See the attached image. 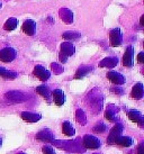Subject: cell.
<instances>
[{
    "label": "cell",
    "instance_id": "6da1fadb",
    "mask_svg": "<svg viewBox=\"0 0 144 154\" xmlns=\"http://www.w3.org/2000/svg\"><path fill=\"white\" fill-rule=\"evenodd\" d=\"M16 55H17V53L13 47H5L0 51V61L5 62V63H9L15 60Z\"/></svg>",
    "mask_w": 144,
    "mask_h": 154
},
{
    "label": "cell",
    "instance_id": "7a4b0ae2",
    "mask_svg": "<svg viewBox=\"0 0 144 154\" xmlns=\"http://www.w3.org/2000/svg\"><path fill=\"white\" fill-rule=\"evenodd\" d=\"M74 51H76V48L73 46V44L70 43V42H65V43L62 44L61 45V55H60L61 62H65L68 56H71L74 54Z\"/></svg>",
    "mask_w": 144,
    "mask_h": 154
},
{
    "label": "cell",
    "instance_id": "3957f363",
    "mask_svg": "<svg viewBox=\"0 0 144 154\" xmlns=\"http://www.w3.org/2000/svg\"><path fill=\"white\" fill-rule=\"evenodd\" d=\"M100 141H99V138L96 136H93V135H89V134H87L85 135L83 137V145L86 146V149H90V150H96L98 149L99 146H100Z\"/></svg>",
    "mask_w": 144,
    "mask_h": 154
},
{
    "label": "cell",
    "instance_id": "277c9868",
    "mask_svg": "<svg viewBox=\"0 0 144 154\" xmlns=\"http://www.w3.org/2000/svg\"><path fill=\"white\" fill-rule=\"evenodd\" d=\"M109 42L110 45L114 47H117L122 44V42H123V35H122V32H121L119 28H115V29L110 32Z\"/></svg>",
    "mask_w": 144,
    "mask_h": 154
},
{
    "label": "cell",
    "instance_id": "5b68a950",
    "mask_svg": "<svg viewBox=\"0 0 144 154\" xmlns=\"http://www.w3.org/2000/svg\"><path fill=\"white\" fill-rule=\"evenodd\" d=\"M33 73H34L35 77L38 78L41 81H46V80H49L50 77H51L50 71H47L46 69L44 68V66H42V65H36L34 68Z\"/></svg>",
    "mask_w": 144,
    "mask_h": 154
},
{
    "label": "cell",
    "instance_id": "8992f818",
    "mask_svg": "<svg viewBox=\"0 0 144 154\" xmlns=\"http://www.w3.org/2000/svg\"><path fill=\"white\" fill-rule=\"evenodd\" d=\"M134 48L133 46H128L126 48V51L124 53L123 56V64L124 66H127V68H131L133 65V61H134Z\"/></svg>",
    "mask_w": 144,
    "mask_h": 154
},
{
    "label": "cell",
    "instance_id": "52a82bcc",
    "mask_svg": "<svg viewBox=\"0 0 144 154\" xmlns=\"http://www.w3.org/2000/svg\"><path fill=\"white\" fill-rule=\"evenodd\" d=\"M122 132H123V126H122L121 124L115 125L114 127L111 128V131H110L109 136H108V138H107V143H108V144H114L115 140H116L118 136H121Z\"/></svg>",
    "mask_w": 144,
    "mask_h": 154
},
{
    "label": "cell",
    "instance_id": "ba28073f",
    "mask_svg": "<svg viewBox=\"0 0 144 154\" xmlns=\"http://www.w3.org/2000/svg\"><path fill=\"white\" fill-rule=\"evenodd\" d=\"M107 79L110 82H113L114 85H117V86H121L125 82V79H124L123 75L121 73L114 72V71H110V72L107 73Z\"/></svg>",
    "mask_w": 144,
    "mask_h": 154
},
{
    "label": "cell",
    "instance_id": "9c48e42d",
    "mask_svg": "<svg viewBox=\"0 0 144 154\" xmlns=\"http://www.w3.org/2000/svg\"><path fill=\"white\" fill-rule=\"evenodd\" d=\"M21 29H23V32H24L26 35L32 36V35H34V33H35V29H36V24H35L34 20H32V19H27V20L23 24V26H21Z\"/></svg>",
    "mask_w": 144,
    "mask_h": 154
},
{
    "label": "cell",
    "instance_id": "30bf717a",
    "mask_svg": "<svg viewBox=\"0 0 144 154\" xmlns=\"http://www.w3.org/2000/svg\"><path fill=\"white\" fill-rule=\"evenodd\" d=\"M6 97L13 103H23L26 100V96L21 94L20 91H10L8 94H6Z\"/></svg>",
    "mask_w": 144,
    "mask_h": 154
},
{
    "label": "cell",
    "instance_id": "8fae6325",
    "mask_svg": "<svg viewBox=\"0 0 144 154\" xmlns=\"http://www.w3.org/2000/svg\"><path fill=\"white\" fill-rule=\"evenodd\" d=\"M52 96H53V100L56 106H62L65 103V94L61 89H55L52 92Z\"/></svg>",
    "mask_w": 144,
    "mask_h": 154
},
{
    "label": "cell",
    "instance_id": "7c38bea8",
    "mask_svg": "<svg viewBox=\"0 0 144 154\" xmlns=\"http://www.w3.org/2000/svg\"><path fill=\"white\" fill-rule=\"evenodd\" d=\"M21 118L27 123H36L42 118V116L39 114H35V112L24 111V112H21Z\"/></svg>",
    "mask_w": 144,
    "mask_h": 154
},
{
    "label": "cell",
    "instance_id": "4fadbf2b",
    "mask_svg": "<svg viewBox=\"0 0 144 154\" xmlns=\"http://www.w3.org/2000/svg\"><path fill=\"white\" fill-rule=\"evenodd\" d=\"M131 97L133 99H136V100H140V99L143 98V85L141 82L136 83L135 86L133 87L131 92Z\"/></svg>",
    "mask_w": 144,
    "mask_h": 154
},
{
    "label": "cell",
    "instance_id": "5bb4252c",
    "mask_svg": "<svg viewBox=\"0 0 144 154\" xmlns=\"http://www.w3.org/2000/svg\"><path fill=\"white\" fill-rule=\"evenodd\" d=\"M60 18L67 24H71L73 22V14L70 9L68 8H62L60 9Z\"/></svg>",
    "mask_w": 144,
    "mask_h": 154
},
{
    "label": "cell",
    "instance_id": "9a60e30c",
    "mask_svg": "<svg viewBox=\"0 0 144 154\" xmlns=\"http://www.w3.org/2000/svg\"><path fill=\"white\" fill-rule=\"evenodd\" d=\"M114 144L118 146H123V147H128L133 144V138L130 136H118L116 140H115Z\"/></svg>",
    "mask_w": 144,
    "mask_h": 154
},
{
    "label": "cell",
    "instance_id": "2e32d148",
    "mask_svg": "<svg viewBox=\"0 0 144 154\" xmlns=\"http://www.w3.org/2000/svg\"><path fill=\"white\" fill-rule=\"evenodd\" d=\"M128 118L132 120V122H134V123H136V124L139 125H142L143 124V116H142V114H141L140 111L137 110H132L128 112Z\"/></svg>",
    "mask_w": 144,
    "mask_h": 154
},
{
    "label": "cell",
    "instance_id": "e0dca14e",
    "mask_svg": "<svg viewBox=\"0 0 144 154\" xmlns=\"http://www.w3.org/2000/svg\"><path fill=\"white\" fill-rule=\"evenodd\" d=\"M62 132L65 136H73L76 134V129L73 127V125L69 122H64L62 124Z\"/></svg>",
    "mask_w": 144,
    "mask_h": 154
},
{
    "label": "cell",
    "instance_id": "ac0fdd59",
    "mask_svg": "<svg viewBox=\"0 0 144 154\" xmlns=\"http://www.w3.org/2000/svg\"><path fill=\"white\" fill-rule=\"evenodd\" d=\"M36 138H38V140H41V141H45V142H51L54 140V136H53V134H52L50 131H47V129H45V131H42V132H39L36 135Z\"/></svg>",
    "mask_w": 144,
    "mask_h": 154
},
{
    "label": "cell",
    "instance_id": "d6986e66",
    "mask_svg": "<svg viewBox=\"0 0 144 154\" xmlns=\"http://www.w3.org/2000/svg\"><path fill=\"white\" fill-rule=\"evenodd\" d=\"M36 92H37L38 94H41L43 98H45L46 100H49L50 99V94H51V91H50V89H49V87L47 86H39L36 88Z\"/></svg>",
    "mask_w": 144,
    "mask_h": 154
},
{
    "label": "cell",
    "instance_id": "ffe728a7",
    "mask_svg": "<svg viewBox=\"0 0 144 154\" xmlns=\"http://www.w3.org/2000/svg\"><path fill=\"white\" fill-rule=\"evenodd\" d=\"M118 63V60L117 59H114V57H108V59H105V60H102L100 62V66H106V68H114L116 66Z\"/></svg>",
    "mask_w": 144,
    "mask_h": 154
},
{
    "label": "cell",
    "instance_id": "44dd1931",
    "mask_svg": "<svg viewBox=\"0 0 144 154\" xmlns=\"http://www.w3.org/2000/svg\"><path fill=\"white\" fill-rule=\"evenodd\" d=\"M18 25V20L16 19V18H9V19H7V22L5 23V25H4V28L6 30H14V29H16V27H17Z\"/></svg>",
    "mask_w": 144,
    "mask_h": 154
},
{
    "label": "cell",
    "instance_id": "7402d4cb",
    "mask_svg": "<svg viewBox=\"0 0 144 154\" xmlns=\"http://www.w3.org/2000/svg\"><path fill=\"white\" fill-rule=\"evenodd\" d=\"M0 77L5 78V79H10L13 80L17 77V73L13 72V71H9V70H6L5 68H1L0 66Z\"/></svg>",
    "mask_w": 144,
    "mask_h": 154
},
{
    "label": "cell",
    "instance_id": "603a6c76",
    "mask_svg": "<svg viewBox=\"0 0 144 154\" xmlns=\"http://www.w3.org/2000/svg\"><path fill=\"white\" fill-rule=\"evenodd\" d=\"M90 71H91V68H89V66H82V68H80L79 70H78V71H77L76 79H80V78H83L86 74H88Z\"/></svg>",
    "mask_w": 144,
    "mask_h": 154
},
{
    "label": "cell",
    "instance_id": "cb8c5ba5",
    "mask_svg": "<svg viewBox=\"0 0 144 154\" xmlns=\"http://www.w3.org/2000/svg\"><path fill=\"white\" fill-rule=\"evenodd\" d=\"M63 38L64 39H77L80 37V34L79 33H77V32H65L63 35Z\"/></svg>",
    "mask_w": 144,
    "mask_h": 154
},
{
    "label": "cell",
    "instance_id": "d4e9b609",
    "mask_svg": "<svg viewBox=\"0 0 144 154\" xmlns=\"http://www.w3.org/2000/svg\"><path fill=\"white\" fill-rule=\"evenodd\" d=\"M106 131V126L104 124H98V125H96L95 127H93V132H96V133H104Z\"/></svg>",
    "mask_w": 144,
    "mask_h": 154
},
{
    "label": "cell",
    "instance_id": "484cf974",
    "mask_svg": "<svg viewBox=\"0 0 144 154\" xmlns=\"http://www.w3.org/2000/svg\"><path fill=\"white\" fill-rule=\"evenodd\" d=\"M42 152L43 154H56L51 146H44L42 149Z\"/></svg>",
    "mask_w": 144,
    "mask_h": 154
},
{
    "label": "cell",
    "instance_id": "4316f807",
    "mask_svg": "<svg viewBox=\"0 0 144 154\" xmlns=\"http://www.w3.org/2000/svg\"><path fill=\"white\" fill-rule=\"evenodd\" d=\"M137 62H139V63H143L144 62V53L143 52L139 53V55H137Z\"/></svg>",
    "mask_w": 144,
    "mask_h": 154
},
{
    "label": "cell",
    "instance_id": "83f0119b",
    "mask_svg": "<svg viewBox=\"0 0 144 154\" xmlns=\"http://www.w3.org/2000/svg\"><path fill=\"white\" fill-rule=\"evenodd\" d=\"M137 153H139V154H144L143 153V143H142V144H140V146H139V151H137Z\"/></svg>",
    "mask_w": 144,
    "mask_h": 154
},
{
    "label": "cell",
    "instance_id": "f1b7e54d",
    "mask_svg": "<svg viewBox=\"0 0 144 154\" xmlns=\"http://www.w3.org/2000/svg\"><path fill=\"white\" fill-rule=\"evenodd\" d=\"M140 23H141V25H143V17H141V20H140Z\"/></svg>",
    "mask_w": 144,
    "mask_h": 154
},
{
    "label": "cell",
    "instance_id": "f546056e",
    "mask_svg": "<svg viewBox=\"0 0 144 154\" xmlns=\"http://www.w3.org/2000/svg\"><path fill=\"white\" fill-rule=\"evenodd\" d=\"M2 145V140H1V138H0V146Z\"/></svg>",
    "mask_w": 144,
    "mask_h": 154
},
{
    "label": "cell",
    "instance_id": "4dcf8cb0",
    "mask_svg": "<svg viewBox=\"0 0 144 154\" xmlns=\"http://www.w3.org/2000/svg\"><path fill=\"white\" fill-rule=\"evenodd\" d=\"M0 8H1V4H0Z\"/></svg>",
    "mask_w": 144,
    "mask_h": 154
}]
</instances>
